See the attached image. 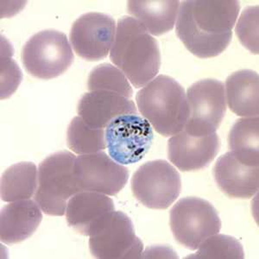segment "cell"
<instances>
[{
	"instance_id": "6da1fadb",
	"label": "cell",
	"mask_w": 259,
	"mask_h": 259,
	"mask_svg": "<svg viewBox=\"0 0 259 259\" xmlns=\"http://www.w3.org/2000/svg\"><path fill=\"white\" fill-rule=\"evenodd\" d=\"M239 1H182L176 31L187 50L211 58L227 50L239 17Z\"/></svg>"
},
{
	"instance_id": "7a4b0ae2",
	"label": "cell",
	"mask_w": 259,
	"mask_h": 259,
	"mask_svg": "<svg viewBox=\"0 0 259 259\" xmlns=\"http://www.w3.org/2000/svg\"><path fill=\"white\" fill-rule=\"evenodd\" d=\"M110 58L136 89L155 79L161 68L158 42L139 21L129 16L118 19Z\"/></svg>"
},
{
	"instance_id": "3957f363",
	"label": "cell",
	"mask_w": 259,
	"mask_h": 259,
	"mask_svg": "<svg viewBox=\"0 0 259 259\" xmlns=\"http://www.w3.org/2000/svg\"><path fill=\"white\" fill-rule=\"evenodd\" d=\"M136 100L142 116L162 136L176 135L189 121L185 90L171 77H156L138 92Z\"/></svg>"
},
{
	"instance_id": "277c9868",
	"label": "cell",
	"mask_w": 259,
	"mask_h": 259,
	"mask_svg": "<svg viewBox=\"0 0 259 259\" xmlns=\"http://www.w3.org/2000/svg\"><path fill=\"white\" fill-rule=\"evenodd\" d=\"M76 156L69 151H59L39 164L38 186L34 199L41 211L51 216L66 213L68 200L82 192L74 177Z\"/></svg>"
},
{
	"instance_id": "5b68a950",
	"label": "cell",
	"mask_w": 259,
	"mask_h": 259,
	"mask_svg": "<svg viewBox=\"0 0 259 259\" xmlns=\"http://www.w3.org/2000/svg\"><path fill=\"white\" fill-rule=\"evenodd\" d=\"M74 62V53L64 33L45 30L31 36L22 50V62L29 74L50 80L64 74Z\"/></svg>"
},
{
	"instance_id": "8992f818",
	"label": "cell",
	"mask_w": 259,
	"mask_h": 259,
	"mask_svg": "<svg viewBox=\"0 0 259 259\" xmlns=\"http://www.w3.org/2000/svg\"><path fill=\"white\" fill-rule=\"evenodd\" d=\"M170 227L178 243L195 250L206 239L221 232V221L207 200L183 198L171 209Z\"/></svg>"
},
{
	"instance_id": "52a82bcc",
	"label": "cell",
	"mask_w": 259,
	"mask_h": 259,
	"mask_svg": "<svg viewBox=\"0 0 259 259\" xmlns=\"http://www.w3.org/2000/svg\"><path fill=\"white\" fill-rule=\"evenodd\" d=\"M137 200L152 209H166L182 191L179 172L164 160L147 162L136 171L131 182Z\"/></svg>"
},
{
	"instance_id": "ba28073f",
	"label": "cell",
	"mask_w": 259,
	"mask_h": 259,
	"mask_svg": "<svg viewBox=\"0 0 259 259\" xmlns=\"http://www.w3.org/2000/svg\"><path fill=\"white\" fill-rule=\"evenodd\" d=\"M106 148L112 159L133 164L145 157L154 139L150 123L139 114L121 115L105 129Z\"/></svg>"
},
{
	"instance_id": "9c48e42d",
	"label": "cell",
	"mask_w": 259,
	"mask_h": 259,
	"mask_svg": "<svg viewBox=\"0 0 259 259\" xmlns=\"http://www.w3.org/2000/svg\"><path fill=\"white\" fill-rule=\"evenodd\" d=\"M187 99L190 116L184 129L194 135L216 133L227 112L224 84L214 79L200 80L188 89Z\"/></svg>"
},
{
	"instance_id": "30bf717a",
	"label": "cell",
	"mask_w": 259,
	"mask_h": 259,
	"mask_svg": "<svg viewBox=\"0 0 259 259\" xmlns=\"http://www.w3.org/2000/svg\"><path fill=\"white\" fill-rule=\"evenodd\" d=\"M92 255L100 259L140 258L144 244L137 237L133 221L120 211H113L90 236Z\"/></svg>"
},
{
	"instance_id": "8fae6325",
	"label": "cell",
	"mask_w": 259,
	"mask_h": 259,
	"mask_svg": "<svg viewBox=\"0 0 259 259\" xmlns=\"http://www.w3.org/2000/svg\"><path fill=\"white\" fill-rule=\"evenodd\" d=\"M74 173L82 191L97 192L111 196L124 189L129 179L128 168L104 151L77 156Z\"/></svg>"
},
{
	"instance_id": "7c38bea8",
	"label": "cell",
	"mask_w": 259,
	"mask_h": 259,
	"mask_svg": "<svg viewBox=\"0 0 259 259\" xmlns=\"http://www.w3.org/2000/svg\"><path fill=\"white\" fill-rule=\"evenodd\" d=\"M116 23L109 15L89 12L80 16L71 28L69 40L78 56L90 62L105 59L112 50Z\"/></svg>"
},
{
	"instance_id": "4fadbf2b",
	"label": "cell",
	"mask_w": 259,
	"mask_h": 259,
	"mask_svg": "<svg viewBox=\"0 0 259 259\" xmlns=\"http://www.w3.org/2000/svg\"><path fill=\"white\" fill-rule=\"evenodd\" d=\"M221 139L216 133L194 135L183 128L168 142V158L181 171L206 168L218 155Z\"/></svg>"
},
{
	"instance_id": "5bb4252c",
	"label": "cell",
	"mask_w": 259,
	"mask_h": 259,
	"mask_svg": "<svg viewBox=\"0 0 259 259\" xmlns=\"http://www.w3.org/2000/svg\"><path fill=\"white\" fill-rule=\"evenodd\" d=\"M113 211V200L106 194L82 191L68 200L66 218L72 228L82 235L90 237Z\"/></svg>"
},
{
	"instance_id": "9a60e30c",
	"label": "cell",
	"mask_w": 259,
	"mask_h": 259,
	"mask_svg": "<svg viewBox=\"0 0 259 259\" xmlns=\"http://www.w3.org/2000/svg\"><path fill=\"white\" fill-rule=\"evenodd\" d=\"M213 177L220 189L228 197L250 199L258 192V166L244 164L232 151L217 160Z\"/></svg>"
},
{
	"instance_id": "2e32d148",
	"label": "cell",
	"mask_w": 259,
	"mask_h": 259,
	"mask_svg": "<svg viewBox=\"0 0 259 259\" xmlns=\"http://www.w3.org/2000/svg\"><path fill=\"white\" fill-rule=\"evenodd\" d=\"M77 112L85 124L95 129H106L121 115L139 114L133 100L109 91H90L83 95Z\"/></svg>"
},
{
	"instance_id": "e0dca14e",
	"label": "cell",
	"mask_w": 259,
	"mask_h": 259,
	"mask_svg": "<svg viewBox=\"0 0 259 259\" xmlns=\"http://www.w3.org/2000/svg\"><path fill=\"white\" fill-rule=\"evenodd\" d=\"M42 220L41 210L31 200L12 201L0 214V239L6 244H17L33 235Z\"/></svg>"
},
{
	"instance_id": "ac0fdd59",
	"label": "cell",
	"mask_w": 259,
	"mask_h": 259,
	"mask_svg": "<svg viewBox=\"0 0 259 259\" xmlns=\"http://www.w3.org/2000/svg\"><path fill=\"white\" fill-rule=\"evenodd\" d=\"M258 74L254 71L243 69L229 75L225 92L231 111L244 118L258 117Z\"/></svg>"
},
{
	"instance_id": "d6986e66",
	"label": "cell",
	"mask_w": 259,
	"mask_h": 259,
	"mask_svg": "<svg viewBox=\"0 0 259 259\" xmlns=\"http://www.w3.org/2000/svg\"><path fill=\"white\" fill-rule=\"evenodd\" d=\"M179 1H129L130 15L145 27L150 35H163L175 26L179 12Z\"/></svg>"
},
{
	"instance_id": "ffe728a7",
	"label": "cell",
	"mask_w": 259,
	"mask_h": 259,
	"mask_svg": "<svg viewBox=\"0 0 259 259\" xmlns=\"http://www.w3.org/2000/svg\"><path fill=\"white\" fill-rule=\"evenodd\" d=\"M37 186L38 171L35 163L18 162L1 177V199L6 202L28 200L35 195Z\"/></svg>"
},
{
	"instance_id": "44dd1931",
	"label": "cell",
	"mask_w": 259,
	"mask_h": 259,
	"mask_svg": "<svg viewBox=\"0 0 259 259\" xmlns=\"http://www.w3.org/2000/svg\"><path fill=\"white\" fill-rule=\"evenodd\" d=\"M258 117L236 121L228 136V145L236 157L244 164L259 165Z\"/></svg>"
},
{
	"instance_id": "7402d4cb",
	"label": "cell",
	"mask_w": 259,
	"mask_h": 259,
	"mask_svg": "<svg viewBox=\"0 0 259 259\" xmlns=\"http://www.w3.org/2000/svg\"><path fill=\"white\" fill-rule=\"evenodd\" d=\"M67 142L75 154L96 153L106 148L105 129L92 128L80 117H75L68 125Z\"/></svg>"
},
{
	"instance_id": "603a6c76",
	"label": "cell",
	"mask_w": 259,
	"mask_h": 259,
	"mask_svg": "<svg viewBox=\"0 0 259 259\" xmlns=\"http://www.w3.org/2000/svg\"><path fill=\"white\" fill-rule=\"evenodd\" d=\"M88 88L90 91H109L132 99L133 90L124 73L109 63L98 65L89 74Z\"/></svg>"
},
{
	"instance_id": "cb8c5ba5",
	"label": "cell",
	"mask_w": 259,
	"mask_h": 259,
	"mask_svg": "<svg viewBox=\"0 0 259 259\" xmlns=\"http://www.w3.org/2000/svg\"><path fill=\"white\" fill-rule=\"evenodd\" d=\"M197 250V252L188 256V258H244V249L238 239L218 233L206 239Z\"/></svg>"
},
{
	"instance_id": "d4e9b609",
	"label": "cell",
	"mask_w": 259,
	"mask_h": 259,
	"mask_svg": "<svg viewBox=\"0 0 259 259\" xmlns=\"http://www.w3.org/2000/svg\"><path fill=\"white\" fill-rule=\"evenodd\" d=\"M258 6L245 8L235 29L243 46L254 55L258 54Z\"/></svg>"
},
{
	"instance_id": "484cf974",
	"label": "cell",
	"mask_w": 259,
	"mask_h": 259,
	"mask_svg": "<svg viewBox=\"0 0 259 259\" xmlns=\"http://www.w3.org/2000/svg\"><path fill=\"white\" fill-rule=\"evenodd\" d=\"M22 80V72L10 56L1 58V99H6L18 89Z\"/></svg>"
}]
</instances>
